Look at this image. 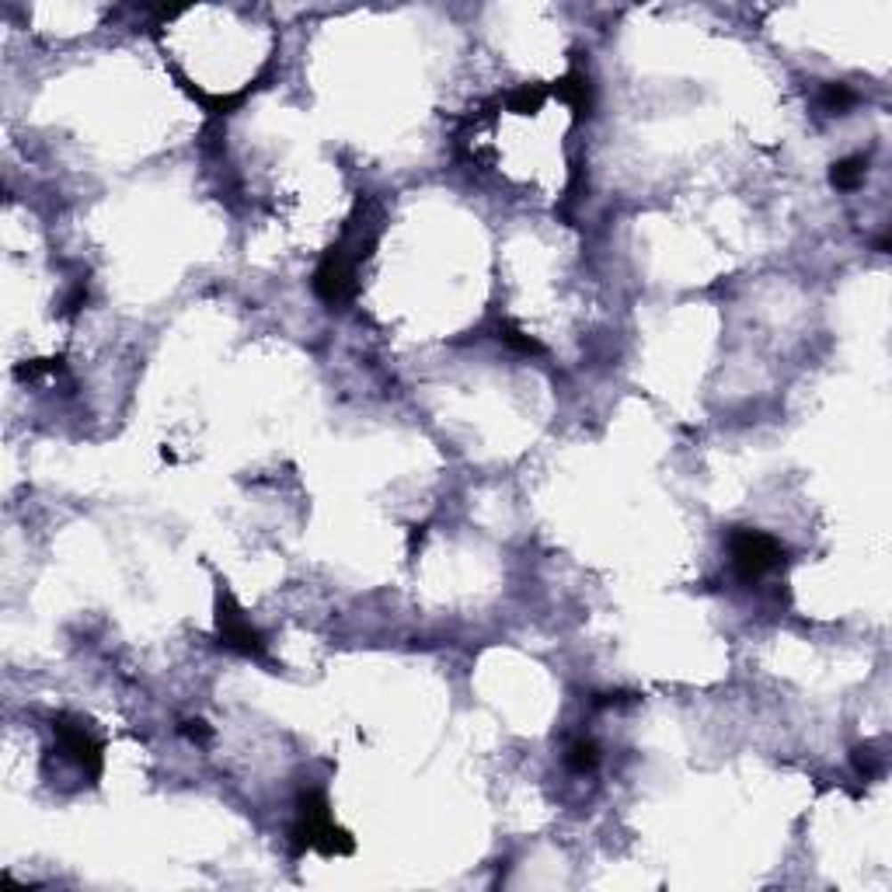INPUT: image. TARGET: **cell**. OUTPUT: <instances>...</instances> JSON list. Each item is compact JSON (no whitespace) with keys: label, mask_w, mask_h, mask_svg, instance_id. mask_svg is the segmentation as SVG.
<instances>
[{"label":"cell","mask_w":892,"mask_h":892,"mask_svg":"<svg viewBox=\"0 0 892 892\" xmlns=\"http://www.w3.org/2000/svg\"><path fill=\"white\" fill-rule=\"evenodd\" d=\"M293 851H321L328 857L338 854H353L356 844L353 837L331 819V806H328L325 791L307 788L296 799V823H293Z\"/></svg>","instance_id":"2"},{"label":"cell","mask_w":892,"mask_h":892,"mask_svg":"<svg viewBox=\"0 0 892 892\" xmlns=\"http://www.w3.org/2000/svg\"><path fill=\"white\" fill-rule=\"evenodd\" d=\"M377 220H369L366 206L360 203L356 216L349 220L342 241L331 244L325 251V258L314 269V293L325 300L328 307H338L345 300H353L356 293V265L369 255V247L377 244Z\"/></svg>","instance_id":"1"},{"label":"cell","mask_w":892,"mask_h":892,"mask_svg":"<svg viewBox=\"0 0 892 892\" xmlns=\"http://www.w3.org/2000/svg\"><path fill=\"white\" fill-rule=\"evenodd\" d=\"M216 638L220 645L231 652H238L244 659H265V635L244 617V610L238 607L234 593L220 582L216 589Z\"/></svg>","instance_id":"4"},{"label":"cell","mask_w":892,"mask_h":892,"mask_svg":"<svg viewBox=\"0 0 892 892\" xmlns=\"http://www.w3.org/2000/svg\"><path fill=\"white\" fill-rule=\"evenodd\" d=\"M544 98H547V87H544V84H523V87H516V91L506 98V105H509L513 112H520V116H530V112H537V109L544 105Z\"/></svg>","instance_id":"10"},{"label":"cell","mask_w":892,"mask_h":892,"mask_svg":"<svg viewBox=\"0 0 892 892\" xmlns=\"http://www.w3.org/2000/svg\"><path fill=\"white\" fill-rule=\"evenodd\" d=\"M555 94L565 101L568 109L579 116V119H589L593 116V105H596V94H593V81L586 70H568L562 81L555 84Z\"/></svg>","instance_id":"6"},{"label":"cell","mask_w":892,"mask_h":892,"mask_svg":"<svg viewBox=\"0 0 892 892\" xmlns=\"http://www.w3.org/2000/svg\"><path fill=\"white\" fill-rule=\"evenodd\" d=\"M729 551H732V568L735 575L753 586L760 582L767 572L781 568L788 562V551L781 540H774L771 533L764 530H750V527H732L729 530Z\"/></svg>","instance_id":"3"},{"label":"cell","mask_w":892,"mask_h":892,"mask_svg":"<svg viewBox=\"0 0 892 892\" xmlns=\"http://www.w3.org/2000/svg\"><path fill=\"white\" fill-rule=\"evenodd\" d=\"M565 764H568V771H575V774H593L600 767V746H596L593 739H575V742L568 746Z\"/></svg>","instance_id":"7"},{"label":"cell","mask_w":892,"mask_h":892,"mask_svg":"<svg viewBox=\"0 0 892 892\" xmlns=\"http://www.w3.org/2000/svg\"><path fill=\"white\" fill-rule=\"evenodd\" d=\"M53 735H56V746L60 753L84 774V777H101V767H105V746L94 732L87 729V722L74 718V715H56L53 718Z\"/></svg>","instance_id":"5"},{"label":"cell","mask_w":892,"mask_h":892,"mask_svg":"<svg viewBox=\"0 0 892 892\" xmlns=\"http://www.w3.org/2000/svg\"><path fill=\"white\" fill-rule=\"evenodd\" d=\"M854 764H857V771L864 774V777H872V774H875V760H872V750H854Z\"/></svg>","instance_id":"15"},{"label":"cell","mask_w":892,"mask_h":892,"mask_svg":"<svg viewBox=\"0 0 892 892\" xmlns=\"http://www.w3.org/2000/svg\"><path fill=\"white\" fill-rule=\"evenodd\" d=\"M854 101H857V94H854L847 84H823V91H819V105L830 116H844Z\"/></svg>","instance_id":"9"},{"label":"cell","mask_w":892,"mask_h":892,"mask_svg":"<svg viewBox=\"0 0 892 892\" xmlns=\"http://www.w3.org/2000/svg\"><path fill=\"white\" fill-rule=\"evenodd\" d=\"M84 300H87V286L77 283L74 289H70V296H67V314H77V311L84 307Z\"/></svg>","instance_id":"14"},{"label":"cell","mask_w":892,"mask_h":892,"mask_svg":"<svg viewBox=\"0 0 892 892\" xmlns=\"http://www.w3.org/2000/svg\"><path fill=\"white\" fill-rule=\"evenodd\" d=\"M620 701H635V693H624V690H610V693H593V704H596V708H610V704H620Z\"/></svg>","instance_id":"13"},{"label":"cell","mask_w":892,"mask_h":892,"mask_svg":"<svg viewBox=\"0 0 892 892\" xmlns=\"http://www.w3.org/2000/svg\"><path fill=\"white\" fill-rule=\"evenodd\" d=\"M864 171H868L864 154L844 158V161H837L830 167V185H833V189H857V182L864 178Z\"/></svg>","instance_id":"8"},{"label":"cell","mask_w":892,"mask_h":892,"mask_svg":"<svg viewBox=\"0 0 892 892\" xmlns=\"http://www.w3.org/2000/svg\"><path fill=\"white\" fill-rule=\"evenodd\" d=\"M499 338H502V345H509V349H516V353H523V356H544V345H540L537 338L523 335L513 321H502V325H499Z\"/></svg>","instance_id":"11"},{"label":"cell","mask_w":892,"mask_h":892,"mask_svg":"<svg viewBox=\"0 0 892 892\" xmlns=\"http://www.w3.org/2000/svg\"><path fill=\"white\" fill-rule=\"evenodd\" d=\"M182 732H185L189 739H196V742H209V735H213V729L206 726L203 718H189V722H182Z\"/></svg>","instance_id":"12"}]
</instances>
